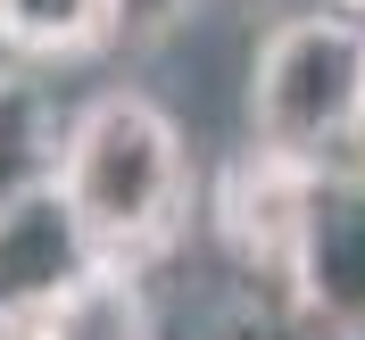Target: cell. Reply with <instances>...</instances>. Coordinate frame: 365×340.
Masks as SVG:
<instances>
[{"mask_svg": "<svg viewBox=\"0 0 365 340\" xmlns=\"http://www.w3.org/2000/svg\"><path fill=\"white\" fill-rule=\"evenodd\" d=\"M83 266L91 257H83V241H75L58 191L34 200V207H17V216L0 225V316H42Z\"/></svg>", "mask_w": 365, "mask_h": 340, "instance_id": "obj_6", "label": "cell"}, {"mask_svg": "<svg viewBox=\"0 0 365 340\" xmlns=\"http://www.w3.org/2000/svg\"><path fill=\"white\" fill-rule=\"evenodd\" d=\"M42 340H158L150 291L125 266H83L67 291L42 307Z\"/></svg>", "mask_w": 365, "mask_h": 340, "instance_id": "obj_7", "label": "cell"}, {"mask_svg": "<svg viewBox=\"0 0 365 340\" xmlns=\"http://www.w3.org/2000/svg\"><path fill=\"white\" fill-rule=\"evenodd\" d=\"M299 307H316L324 324H365V182L324 175L316 225L299 249Z\"/></svg>", "mask_w": 365, "mask_h": 340, "instance_id": "obj_4", "label": "cell"}, {"mask_svg": "<svg viewBox=\"0 0 365 340\" xmlns=\"http://www.w3.org/2000/svg\"><path fill=\"white\" fill-rule=\"evenodd\" d=\"M100 42H116V0H0L9 58H83Z\"/></svg>", "mask_w": 365, "mask_h": 340, "instance_id": "obj_8", "label": "cell"}, {"mask_svg": "<svg viewBox=\"0 0 365 340\" xmlns=\"http://www.w3.org/2000/svg\"><path fill=\"white\" fill-rule=\"evenodd\" d=\"M200 0H116V42H150L166 25H182Z\"/></svg>", "mask_w": 365, "mask_h": 340, "instance_id": "obj_9", "label": "cell"}, {"mask_svg": "<svg viewBox=\"0 0 365 340\" xmlns=\"http://www.w3.org/2000/svg\"><path fill=\"white\" fill-rule=\"evenodd\" d=\"M250 133L282 166L349 175V158L365 150V25L357 17L299 9L257 42Z\"/></svg>", "mask_w": 365, "mask_h": 340, "instance_id": "obj_2", "label": "cell"}, {"mask_svg": "<svg viewBox=\"0 0 365 340\" xmlns=\"http://www.w3.org/2000/svg\"><path fill=\"white\" fill-rule=\"evenodd\" d=\"M316 9H324V17H357L365 25V0H316Z\"/></svg>", "mask_w": 365, "mask_h": 340, "instance_id": "obj_11", "label": "cell"}, {"mask_svg": "<svg viewBox=\"0 0 365 340\" xmlns=\"http://www.w3.org/2000/svg\"><path fill=\"white\" fill-rule=\"evenodd\" d=\"M58 150L67 116L50 108V83L34 67H0V225L58 191Z\"/></svg>", "mask_w": 365, "mask_h": 340, "instance_id": "obj_5", "label": "cell"}, {"mask_svg": "<svg viewBox=\"0 0 365 340\" xmlns=\"http://www.w3.org/2000/svg\"><path fill=\"white\" fill-rule=\"evenodd\" d=\"M316 191H324V175H307V166H282L266 150L241 158L216 191V241L232 249V266L299 291V249H307V225H316Z\"/></svg>", "mask_w": 365, "mask_h": 340, "instance_id": "obj_3", "label": "cell"}, {"mask_svg": "<svg viewBox=\"0 0 365 340\" xmlns=\"http://www.w3.org/2000/svg\"><path fill=\"white\" fill-rule=\"evenodd\" d=\"M58 207L91 266L141 274L191 225V150L182 125L150 91H100L67 116L58 150Z\"/></svg>", "mask_w": 365, "mask_h": 340, "instance_id": "obj_1", "label": "cell"}, {"mask_svg": "<svg viewBox=\"0 0 365 340\" xmlns=\"http://www.w3.org/2000/svg\"><path fill=\"white\" fill-rule=\"evenodd\" d=\"M0 340H42V316H0Z\"/></svg>", "mask_w": 365, "mask_h": 340, "instance_id": "obj_10", "label": "cell"}]
</instances>
